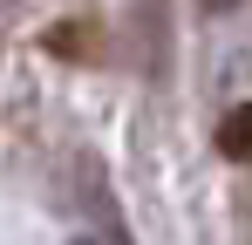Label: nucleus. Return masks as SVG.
<instances>
[{
    "label": "nucleus",
    "instance_id": "1",
    "mask_svg": "<svg viewBox=\"0 0 252 245\" xmlns=\"http://www.w3.org/2000/svg\"><path fill=\"white\" fill-rule=\"evenodd\" d=\"M218 157L252 163V102H239V109H225V116H218Z\"/></svg>",
    "mask_w": 252,
    "mask_h": 245
},
{
    "label": "nucleus",
    "instance_id": "2",
    "mask_svg": "<svg viewBox=\"0 0 252 245\" xmlns=\"http://www.w3.org/2000/svg\"><path fill=\"white\" fill-rule=\"evenodd\" d=\"M89 48H95V28H89V21L55 28V34H48V55H89Z\"/></svg>",
    "mask_w": 252,
    "mask_h": 245
},
{
    "label": "nucleus",
    "instance_id": "3",
    "mask_svg": "<svg viewBox=\"0 0 252 245\" xmlns=\"http://www.w3.org/2000/svg\"><path fill=\"white\" fill-rule=\"evenodd\" d=\"M198 7H211V14H225V7H239V0H198Z\"/></svg>",
    "mask_w": 252,
    "mask_h": 245
},
{
    "label": "nucleus",
    "instance_id": "4",
    "mask_svg": "<svg viewBox=\"0 0 252 245\" xmlns=\"http://www.w3.org/2000/svg\"><path fill=\"white\" fill-rule=\"evenodd\" d=\"M75 245H102V239H75Z\"/></svg>",
    "mask_w": 252,
    "mask_h": 245
}]
</instances>
